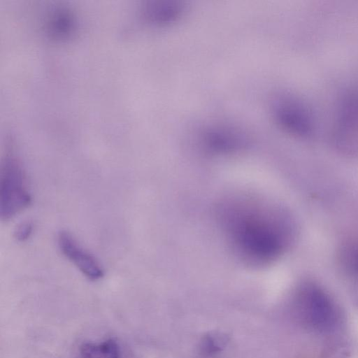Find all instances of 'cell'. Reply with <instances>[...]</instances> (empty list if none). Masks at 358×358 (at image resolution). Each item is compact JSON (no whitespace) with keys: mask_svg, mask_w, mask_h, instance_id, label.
<instances>
[{"mask_svg":"<svg viewBox=\"0 0 358 358\" xmlns=\"http://www.w3.org/2000/svg\"><path fill=\"white\" fill-rule=\"evenodd\" d=\"M83 358H119L120 352L117 343L108 340L100 343H87L82 348Z\"/></svg>","mask_w":358,"mask_h":358,"instance_id":"obj_5","label":"cell"},{"mask_svg":"<svg viewBox=\"0 0 358 358\" xmlns=\"http://www.w3.org/2000/svg\"><path fill=\"white\" fill-rule=\"evenodd\" d=\"M58 245L62 254L88 279L97 280L103 278L104 271L97 259L83 249L67 231L58 235Z\"/></svg>","mask_w":358,"mask_h":358,"instance_id":"obj_4","label":"cell"},{"mask_svg":"<svg viewBox=\"0 0 358 358\" xmlns=\"http://www.w3.org/2000/svg\"><path fill=\"white\" fill-rule=\"evenodd\" d=\"M34 230L33 224L31 222H24L16 228L15 238L20 242H24L29 238Z\"/></svg>","mask_w":358,"mask_h":358,"instance_id":"obj_7","label":"cell"},{"mask_svg":"<svg viewBox=\"0 0 358 358\" xmlns=\"http://www.w3.org/2000/svg\"><path fill=\"white\" fill-rule=\"evenodd\" d=\"M31 203L24 173L13 155L3 159L0 173V217L8 221Z\"/></svg>","mask_w":358,"mask_h":358,"instance_id":"obj_2","label":"cell"},{"mask_svg":"<svg viewBox=\"0 0 358 358\" xmlns=\"http://www.w3.org/2000/svg\"><path fill=\"white\" fill-rule=\"evenodd\" d=\"M236 243L243 252L259 261L271 260L282 248V239L278 230L266 220L243 217L236 222Z\"/></svg>","mask_w":358,"mask_h":358,"instance_id":"obj_1","label":"cell"},{"mask_svg":"<svg viewBox=\"0 0 358 358\" xmlns=\"http://www.w3.org/2000/svg\"><path fill=\"white\" fill-rule=\"evenodd\" d=\"M296 313L308 327L328 330L338 320V312L334 301L320 287L313 284L303 285L296 300Z\"/></svg>","mask_w":358,"mask_h":358,"instance_id":"obj_3","label":"cell"},{"mask_svg":"<svg viewBox=\"0 0 358 358\" xmlns=\"http://www.w3.org/2000/svg\"><path fill=\"white\" fill-rule=\"evenodd\" d=\"M340 260L343 268L358 278V241L348 243L343 246Z\"/></svg>","mask_w":358,"mask_h":358,"instance_id":"obj_6","label":"cell"}]
</instances>
